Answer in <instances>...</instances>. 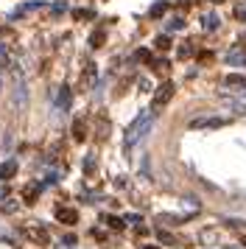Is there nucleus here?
<instances>
[{
	"label": "nucleus",
	"mask_w": 246,
	"mask_h": 249,
	"mask_svg": "<svg viewBox=\"0 0 246 249\" xmlns=\"http://www.w3.org/2000/svg\"><path fill=\"white\" fill-rule=\"evenodd\" d=\"M56 221H62V224H76L78 213L73 207H59V210H56Z\"/></svg>",
	"instance_id": "nucleus-6"
},
{
	"label": "nucleus",
	"mask_w": 246,
	"mask_h": 249,
	"mask_svg": "<svg viewBox=\"0 0 246 249\" xmlns=\"http://www.w3.org/2000/svg\"><path fill=\"white\" fill-rule=\"evenodd\" d=\"M145 249H157V247H145Z\"/></svg>",
	"instance_id": "nucleus-18"
},
{
	"label": "nucleus",
	"mask_w": 246,
	"mask_h": 249,
	"mask_svg": "<svg viewBox=\"0 0 246 249\" xmlns=\"http://www.w3.org/2000/svg\"><path fill=\"white\" fill-rule=\"evenodd\" d=\"M227 121L224 118H199V121H190V129H218Z\"/></svg>",
	"instance_id": "nucleus-5"
},
{
	"label": "nucleus",
	"mask_w": 246,
	"mask_h": 249,
	"mask_svg": "<svg viewBox=\"0 0 246 249\" xmlns=\"http://www.w3.org/2000/svg\"><path fill=\"white\" fill-rule=\"evenodd\" d=\"M182 25H185V23H182V20H179V17H176V20H171V23H168V28H171V31H179Z\"/></svg>",
	"instance_id": "nucleus-16"
},
{
	"label": "nucleus",
	"mask_w": 246,
	"mask_h": 249,
	"mask_svg": "<svg viewBox=\"0 0 246 249\" xmlns=\"http://www.w3.org/2000/svg\"><path fill=\"white\" fill-rule=\"evenodd\" d=\"M14 174H17V160H14V157H9L6 162H3V165H0V182L11 179Z\"/></svg>",
	"instance_id": "nucleus-7"
},
{
	"label": "nucleus",
	"mask_w": 246,
	"mask_h": 249,
	"mask_svg": "<svg viewBox=\"0 0 246 249\" xmlns=\"http://www.w3.org/2000/svg\"><path fill=\"white\" fill-rule=\"evenodd\" d=\"M174 98V81H165V84H159L157 87V92H154V109H159V107H165L168 101Z\"/></svg>",
	"instance_id": "nucleus-3"
},
{
	"label": "nucleus",
	"mask_w": 246,
	"mask_h": 249,
	"mask_svg": "<svg viewBox=\"0 0 246 249\" xmlns=\"http://www.w3.org/2000/svg\"><path fill=\"white\" fill-rule=\"evenodd\" d=\"M151 124H154V115H151V112H143L140 118H134V124L126 129V146H134V143H137L148 129H151Z\"/></svg>",
	"instance_id": "nucleus-2"
},
{
	"label": "nucleus",
	"mask_w": 246,
	"mask_h": 249,
	"mask_svg": "<svg viewBox=\"0 0 246 249\" xmlns=\"http://www.w3.org/2000/svg\"><path fill=\"white\" fill-rule=\"evenodd\" d=\"M0 84H3V81H0Z\"/></svg>",
	"instance_id": "nucleus-19"
},
{
	"label": "nucleus",
	"mask_w": 246,
	"mask_h": 249,
	"mask_svg": "<svg viewBox=\"0 0 246 249\" xmlns=\"http://www.w3.org/2000/svg\"><path fill=\"white\" fill-rule=\"evenodd\" d=\"M70 95H73V90H70V87H59V95H56V107H59V109H62V112H65V109H70Z\"/></svg>",
	"instance_id": "nucleus-8"
},
{
	"label": "nucleus",
	"mask_w": 246,
	"mask_h": 249,
	"mask_svg": "<svg viewBox=\"0 0 246 249\" xmlns=\"http://www.w3.org/2000/svg\"><path fill=\"white\" fill-rule=\"evenodd\" d=\"M218 23H221V20H218L215 14H207V17H204V31H215Z\"/></svg>",
	"instance_id": "nucleus-10"
},
{
	"label": "nucleus",
	"mask_w": 246,
	"mask_h": 249,
	"mask_svg": "<svg viewBox=\"0 0 246 249\" xmlns=\"http://www.w3.org/2000/svg\"><path fill=\"white\" fill-rule=\"evenodd\" d=\"M25 235L31 238V241H36V244H48V241H51V235L45 232L42 224H28L25 227Z\"/></svg>",
	"instance_id": "nucleus-4"
},
{
	"label": "nucleus",
	"mask_w": 246,
	"mask_h": 249,
	"mask_svg": "<svg viewBox=\"0 0 246 249\" xmlns=\"http://www.w3.org/2000/svg\"><path fill=\"white\" fill-rule=\"evenodd\" d=\"M45 3H25V6H22V12H31V9H42Z\"/></svg>",
	"instance_id": "nucleus-17"
},
{
	"label": "nucleus",
	"mask_w": 246,
	"mask_h": 249,
	"mask_svg": "<svg viewBox=\"0 0 246 249\" xmlns=\"http://www.w3.org/2000/svg\"><path fill=\"white\" fill-rule=\"evenodd\" d=\"M6 65H9V51L0 45V68H6Z\"/></svg>",
	"instance_id": "nucleus-15"
},
{
	"label": "nucleus",
	"mask_w": 246,
	"mask_h": 249,
	"mask_svg": "<svg viewBox=\"0 0 246 249\" xmlns=\"http://www.w3.org/2000/svg\"><path fill=\"white\" fill-rule=\"evenodd\" d=\"M73 17H76V20H92V12H87V9H76Z\"/></svg>",
	"instance_id": "nucleus-12"
},
{
	"label": "nucleus",
	"mask_w": 246,
	"mask_h": 249,
	"mask_svg": "<svg viewBox=\"0 0 246 249\" xmlns=\"http://www.w3.org/2000/svg\"><path fill=\"white\" fill-rule=\"evenodd\" d=\"M11 73H14V90H11V107H14V112L20 115L25 107H28V90H25V76H22L20 65L14 62L11 65Z\"/></svg>",
	"instance_id": "nucleus-1"
},
{
	"label": "nucleus",
	"mask_w": 246,
	"mask_h": 249,
	"mask_svg": "<svg viewBox=\"0 0 246 249\" xmlns=\"http://www.w3.org/2000/svg\"><path fill=\"white\" fill-rule=\"evenodd\" d=\"M104 221H106V224H109L112 230H121V227H123V221H121V218H115V215H106Z\"/></svg>",
	"instance_id": "nucleus-13"
},
{
	"label": "nucleus",
	"mask_w": 246,
	"mask_h": 249,
	"mask_svg": "<svg viewBox=\"0 0 246 249\" xmlns=\"http://www.w3.org/2000/svg\"><path fill=\"white\" fill-rule=\"evenodd\" d=\"M168 9V3H157V6H151V17H162Z\"/></svg>",
	"instance_id": "nucleus-11"
},
{
	"label": "nucleus",
	"mask_w": 246,
	"mask_h": 249,
	"mask_svg": "<svg viewBox=\"0 0 246 249\" xmlns=\"http://www.w3.org/2000/svg\"><path fill=\"white\" fill-rule=\"evenodd\" d=\"M157 48H159V51H165V48H171V39H168V36H157V42H154Z\"/></svg>",
	"instance_id": "nucleus-14"
},
{
	"label": "nucleus",
	"mask_w": 246,
	"mask_h": 249,
	"mask_svg": "<svg viewBox=\"0 0 246 249\" xmlns=\"http://www.w3.org/2000/svg\"><path fill=\"white\" fill-rule=\"evenodd\" d=\"M224 84H227V87H246V76L232 73V76H227V79H224Z\"/></svg>",
	"instance_id": "nucleus-9"
}]
</instances>
